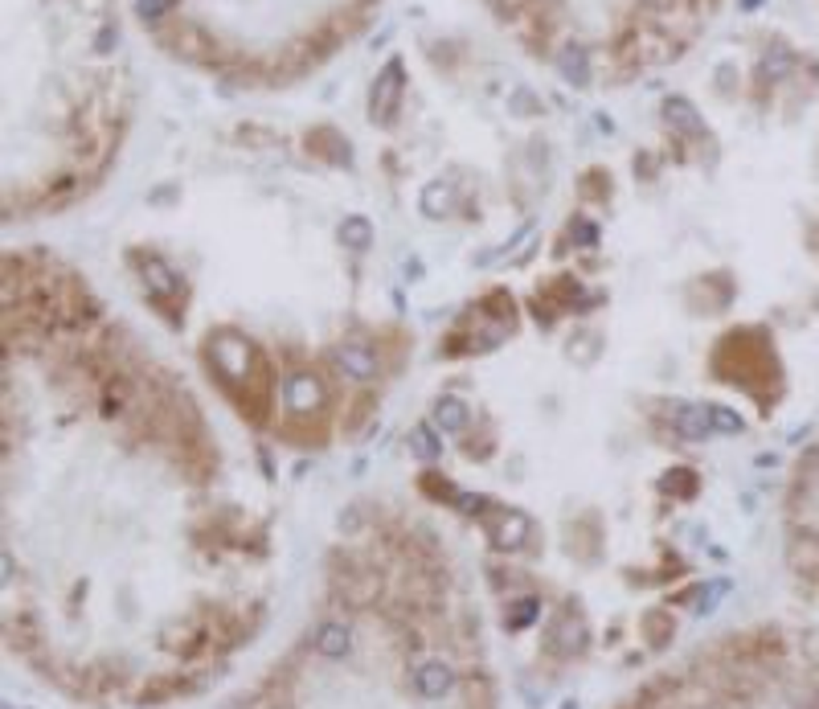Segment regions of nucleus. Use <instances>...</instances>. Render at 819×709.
<instances>
[{
	"mask_svg": "<svg viewBox=\"0 0 819 709\" xmlns=\"http://www.w3.org/2000/svg\"><path fill=\"white\" fill-rule=\"evenodd\" d=\"M316 652L324 656V661H345L348 652H353V628H348L345 619H328V623H320V632H316Z\"/></svg>",
	"mask_w": 819,
	"mask_h": 709,
	"instance_id": "7",
	"label": "nucleus"
},
{
	"mask_svg": "<svg viewBox=\"0 0 819 709\" xmlns=\"http://www.w3.org/2000/svg\"><path fill=\"white\" fill-rule=\"evenodd\" d=\"M332 361H337V370L353 381H373L377 365H381L377 349H369V345H340V349L332 353Z\"/></svg>",
	"mask_w": 819,
	"mask_h": 709,
	"instance_id": "5",
	"label": "nucleus"
},
{
	"mask_svg": "<svg viewBox=\"0 0 819 709\" xmlns=\"http://www.w3.org/2000/svg\"><path fill=\"white\" fill-rule=\"evenodd\" d=\"M569 238H574V243H578V246H594L598 230H594V226H590V222H586V218H578V222L569 226Z\"/></svg>",
	"mask_w": 819,
	"mask_h": 709,
	"instance_id": "18",
	"label": "nucleus"
},
{
	"mask_svg": "<svg viewBox=\"0 0 819 709\" xmlns=\"http://www.w3.org/2000/svg\"><path fill=\"white\" fill-rule=\"evenodd\" d=\"M664 115L672 119V124L680 127L685 136H701V119H696V111L688 107L685 98H668V103H664Z\"/></svg>",
	"mask_w": 819,
	"mask_h": 709,
	"instance_id": "10",
	"label": "nucleus"
},
{
	"mask_svg": "<svg viewBox=\"0 0 819 709\" xmlns=\"http://www.w3.org/2000/svg\"><path fill=\"white\" fill-rule=\"evenodd\" d=\"M729 591V583H725V578H717V583H709V591H701V599H696V611L701 615H709L717 607V599H721V594Z\"/></svg>",
	"mask_w": 819,
	"mask_h": 709,
	"instance_id": "15",
	"label": "nucleus"
},
{
	"mask_svg": "<svg viewBox=\"0 0 819 709\" xmlns=\"http://www.w3.org/2000/svg\"><path fill=\"white\" fill-rule=\"evenodd\" d=\"M537 611H541L537 599H521L516 607H512V628H529V623L537 619Z\"/></svg>",
	"mask_w": 819,
	"mask_h": 709,
	"instance_id": "16",
	"label": "nucleus"
},
{
	"mask_svg": "<svg viewBox=\"0 0 819 709\" xmlns=\"http://www.w3.org/2000/svg\"><path fill=\"white\" fill-rule=\"evenodd\" d=\"M709 423H713V431H725V435H738V431H742V418L733 414L729 406H709Z\"/></svg>",
	"mask_w": 819,
	"mask_h": 709,
	"instance_id": "14",
	"label": "nucleus"
},
{
	"mask_svg": "<svg viewBox=\"0 0 819 709\" xmlns=\"http://www.w3.org/2000/svg\"><path fill=\"white\" fill-rule=\"evenodd\" d=\"M525 537H529V521H525L521 513H504L500 529H496V545H500V550H516Z\"/></svg>",
	"mask_w": 819,
	"mask_h": 709,
	"instance_id": "9",
	"label": "nucleus"
},
{
	"mask_svg": "<svg viewBox=\"0 0 819 709\" xmlns=\"http://www.w3.org/2000/svg\"><path fill=\"white\" fill-rule=\"evenodd\" d=\"M140 275L152 287V300L164 308V300H184V279L156 254H140Z\"/></svg>",
	"mask_w": 819,
	"mask_h": 709,
	"instance_id": "2",
	"label": "nucleus"
},
{
	"mask_svg": "<svg viewBox=\"0 0 819 709\" xmlns=\"http://www.w3.org/2000/svg\"><path fill=\"white\" fill-rule=\"evenodd\" d=\"M209 361H213V370H218V378L230 389L251 381V345L234 329H222L218 337H209Z\"/></svg>",
	"mask_w": 819,
	"mask_h": 709,
	"instance_id": "1",
	"label": "nucleus"
},
{
	"mask_svg": "<svg viewBox=\"0 0 819 709\" xmlns=\"http://www.w3.org/2000/svg\"><path fill=\"white\" fill-rule=\"evenodd\" d=\"M561 632H566V644H561V648H582V644H586V628H582L578 619H566L561 623Z\"/></svg>",
	"mask_w": 819,
	"mask_h": 709,
	"instance_id": "17",
	"label": "nucleus"
},
{
	"mask_svg": "<svg viewBox=\"0 0 819 709\" xmlns=\"http://www.w3.org/2000/svg\"><path fill=\"white\" fill-rule=\"evenodd\" d=\"M410 448H414L422 459H434L439 451H443V443H439V435H434V431L426 427V423H418V427L410 431Z\"/></svg>",
	"mask_w": 819,
	"mask_h": 709,
	"instance_id": "12",
	"label": "nucleus"
},
{
	"mask_svg": "<svg viewBox=\"0 0 819 709\" xmlns=\"http://www.w3.org/2000/svg\"><path fill=\"white\" fill-rule=\"evenodd\" d=\"M672 431L688 443H701V439L713 435V423H709V406H688V402H676L672 406Z\"/></svg>",
	"mask_w": 819,
	"mask_h": 709,
	"instance_id": "6",
	"label": "nucleus"
},
{
	"mask_svg": "<svg viewBox=\"0 0 819 709\" xmlns=\"http://www.w3.org/2000/svg\"><path fill=\"white\" fill-rule=\"evenodd\" d=\"M340 243L353 246V251H369V243H373V226H369L365 218H348V222L340 226Z\"/></svg>",
	"mask_w": 819,
	"mask_h": 709,
	"instance_id": "11",
	"label": "nucleus"
},
{
	"mask_svg": "<svg viewBox=\"0 0 819 709\" xmlns=\"http://www.w3.org/2000/svg\"><path fill=\"white\" fill-rule=\"evenodd\" d=\"M434 418H439V427H443V431H467V423H472V410H467V402H463V398L443 394V398L434 402Z\"/></svg>",
	"mask_w": 819,
	"mask_h": 709,
	"instance_id": "8",
	"label": "nucleus"
},
{
	"mask_svg": "<svg viewBox=\"0 0 819 709\" xmlns=\"http://www.w3.org/2000/svg\"><path fill=\"white\" fill-rule=\"evenodd\" d=\"M324 402V386H320V378H311V373H295V378H287V386H283V406H287L291 418H308L311 406H320Z\"/></svg>",
	"mask_w": 819,
	"mask_h": 709,
	"instance_id": "3",
	"label": "nucleus"
},
{
	"mask_svg": "<svg viewBox=\"0 0 819 709\" xmlns=\"http://www.w3.org/2000/svg\"><path fill=\"white\" fill-rule=\"evenodd\" d=\"M410 680H414V693L426 701H439L447 697V693L455 689V672L447 661H422L414 664V672H410Z\"/></svg>",
	"mask_w": 819,
	"mask_h": 709,
	"instance_id": "4",
	"label": "nucleus"
},
{
	"mask_svg": "<svg viewBox=\"0 0 819 709\" xmlns=\"http://www.w3.org/2000/svg\"><path fill=\"white\" fill-rule=\"evenodd\" d=\"M422 209H426L431 218L447 214V209H451V189H447V185H431V189L422 193Z\"/></svg>",
	"mask_w": 819,
	"mask_h": 709,
	"instance_id": "13",
	"label": "nucleus"
}]
</instances>
